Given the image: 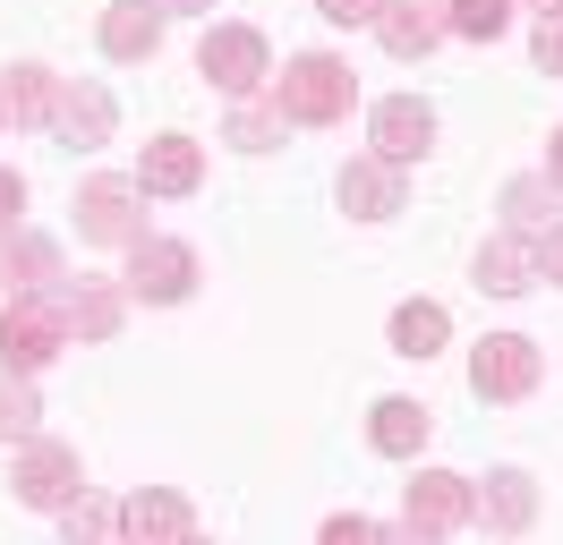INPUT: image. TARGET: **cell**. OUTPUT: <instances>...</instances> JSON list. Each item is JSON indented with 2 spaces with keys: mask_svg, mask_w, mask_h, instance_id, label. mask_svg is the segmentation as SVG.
Listing matches in <instances>:
<instances>
[{
  "mask_svg": "<svg viewBox=\"0 0 563 545\" xmlns=\"http://www.w3.org/2000/svg\"><path fill=\"white\" fill-rule=\"evenodd\" d=\"M376 9L385 0H317V18H333V26H376Z\"/></svg>",
  "mask_w": 563,
  "mask_h": 545,
  "instance_id": "cell-29",
  "label": "cell"
},
{
  "mask_svg": "<svg viewBox=\"0 0 563 545\" xmlns=\"http://www.w3.org/2000/svg\"><path fill=\"white\" fill-rule=\"evenodd\" d=\"M478 511H487V529L521 537L529 520H538V477H529V469H495L487 486H478Z\"/></svg>",
  "mask_w": 563,
  "mask_h": 545,
  "instance_id": "cell-20",
  "label": "cell"
},
{
  "mask_svg": "<svg viewBox=\"0 0 563 545\" xmlns=\"http://www.w3.org/2000/svg\"><path fill=\"white\" fill-rule=\"evenodd\" d=\"M538 272L563 281V222H555V231H538Z\"/></svg>",
  "mask_w": 563,
  "mask_h": 545,
  "instance_id": "cell-31",
  "label": "cell"
},
{
  "mask_svg": "<svg viewBox=\"0 0 563 545\" xmlns=\"http://www.w3.org/2000/svg\"><path fill=\"white\" fill-rule=\"evenodd\" d=\"M197 529V511H188V494H172V486H137L129 503H120V537H154V545H179Z\"/></svg>",
  "mask_w": 563,
  "mask_h": 545,
  "instance_id": "cell-14",
  "label": "cell"
},
{
  "mask_svg": "<svg viewBox=\"0 0 563 545\" xmlns=\"http://www.w3.org/2000/svg\"><path fill=\"white\" fill-rule=\"evenodd\" d=\"M342 213H358V222H393V213H401V163H385V154L351 163V170H342Z\"/></svg>",
  "mask_w": 563,
  "mask_h": 545,
  "instance_id": "cell-17",
  "label": "cell"
},
{
  "mask_svg": "<svg viewBox=\"0 0 563 545\" xmlns=\"http://www.w3.org/2000/svg\"><path fill=\"white\" fill-rule=\"evenodd\" d=\"M529 281H538V238L495 231L487 247H478V290H487V299H521Z\"/></svg>",
  "mask_w": 563,
  "mask_h": 545,
  "instance_id": "cell-15",
  "label": "cell"
},
{
  "mask_svg": "<svg viewBox=\"0 0 563 545\" xmlns=\"http://www.w3.org/2000/svg\"><path fill=\"white\" fill-rule=\"evenodd\" d=\"M444 18H453V34H470V43H495V34L512 26V0H444Z\"/></svg>",
  "mask_w": 563,
  "mask_h": 545,
  "instance_id": "cell-26",
  "label": "cell"
},
{
  "mask_svg": "<svg viewBox=\"0 0 563 545\" xmlns=\"http://www.w3.org/2000/svg\"><path fill=\"white\" fill-rule=\"evenodd\" d=\"M538 9H563V0H538Z\"/></svg>",
  "mask_w": 563,
  "mask_h": 545,
  "instance_id": "cell-34",
  "label": "cell"
},
{
  "mask_svg": "<svg viewBox=\"0 0 563 545\" xmlns=\"http://www.w3.org/2000/svg\"><path fill=\"white\" fill-rule=\"evenodd\" d=\"M529 52H538V68H547V77H563V9H547V18H538V43H529Z\"/></svg>",
  "mask_w": 563,
  "mask_h": 545,
  "instance_id": "cell-28",
  "label": "cell"
},
{
  "mask_svg": "<svg viewBox=\"0 0 563 545\" xmlns=\"http://www.w3.org/2000/svg\"><path fill=\"white\" fill-rule=\"evenodd\" d=\"M9 486H18V503H35V511H69L77 494H86V469H77V452L69 443H26V452H18V477H9Z\"/></svg>",
  "mask_w": 563,
  "mask_h": 545,
  "instance_id": "cell-7",
  "label": "cell"
},
{
  "mask_svg": "<svg viewBox=\"0 0 563 545\" xmlns=\"http://www.w3.org/2000/svg\"><path fill=\"white\" fill-rule=\"evenodd\" d=\"M0 281H9V299H60V290H69V265H60L52 238L0 231Z\"/></svg>",
  "mask_w": 563,
  "mask_h": 545,
  "instance_id": "cell-9",
  "label": "cell"
},
{
  "mask_svg": "<svg viewBox=\"0 0 563 545\" xmlns=\"http://www.w3.org/2000/svg\"><path fill=\"white\" fill-rule=\"evenodd\" d=\"M470 520H478V486H470V477H453V469L410 477V503H401V529H410V537H453Z\"/></svg>",
  "mask_w": 563,
  "mask_h": 545,
  "instance_id": "cell-5",
  "label": "cell"
},
{
  "mask_svg": "<svg viewBox=\"0 0 563 545\" xmlns=\"http://www.w3.org/2000/svg\"><path fill=\"white\" fill-rule=\"evenodd\" d=\"M376 34H385L393 60H427V52L453 34V18H444V0H385V9H376Z\"/></svg>",
  "mask_w": 563,
  "mask_h": 545,
  "instance_id": "cell-11",
  "label": "cell"
},
{
  "mask_svg": "<svg viewBox=\"0 0 563 545\" xmlns=\"http://www.w3.org/2000/svg\"><path fill=\"white\" fill-rule=\"evenodd\" d=\"M60 520H69V537H120V511H111V503H86V494H77Z\"/></svg>",
  "mask_w": 563,
  "mask_h": 545,
  "instance_id": "cell-27",
  "label": "cell"
},
{
  "mask_svg": "<svg viewBox=\"0 0 563 545\" xmlns=\"http://www.w3.org/2000/svg\"><path fill=\"white\" fill-rule=\"evenodd\" d=\"M538 375H547V358H538V341H521V333H487L470 349V392H478V401H529Z\"/></svg>",
  "mask_w": 563,
  "mask_h": 545,
  "instance_id": "cell-4",
  "label": "cell"
},
{
  "mask_svg": "<svg viewBox=\"0 0 563 545\" xmlns=\"http://www.w3.org/2000/svg\"><path fill=\"white\" fill-rule=\"evenodd\" d=\"M60 307H69V333H77V341H111V333H120L129 290H120V281H103V272H77L69 290H60Z\"/></svg>",
  "mask_w": 563,
  "mask_h": 545,
  "instance_id": "cell-16",
  "label": "cell"
},
{
  "mask_svg": "<svg viewBox=\"0 0 563 545\" xmlns=\"http://www.w3.org/2000/svg\"><path fill=\"white\" fill-rule=\"evenodd\" d=\"M163 9H213V0H163Z\"/></svg>",
  "mask_w": 563,
  "mask_h": 545,
  "instance_id": "cell-33",
  "label": "cell"
},
{
  "mask_svg": "<svg viewBox=\"0 0 563 545\" xmlns=\"http://www.w3.org/2000/svg\"><path fill=\"white\" fill-rule=\"evenodd\" d=\"M274 102L290 111V129H333V120H351L358 77H351V60H333V52H299V60L274 77Z\"/></svg>",
  "mask_w": 563,
  "mask_h": 545,
  "instance_id": "cell-1",
  "label": "cell"
},
{
  "mask_svg": "<svg viewBox=\"0 0 563 545\" xmlns=\"http://www.w3.org/2000/svg\"><path fill=\"white\" fill-rule=\"evenodd\" d=\"M197 68H206L222 94H256V86L274 77V60H265V34H256V26H213L206 43H197Z\"/></svg>",
  "mask_w": 563,
  "mask_h": 545,
  "instance_id": "cell-8",
  "label": "cell"
},
{
  "mask_svg": "<svg viewBox=\"0 0 563 545\" xmlns=\"http://www.w3.org/2000/svg\"><path fill=\"white\" fill-rule=\"evenodd\" d=\"M103 52H111V60H154V52H163V9L111 0V9H103Z\"/></svg>",
  "mask_w": 563,
  "mask_h": 545,
  "instance_id": "cell-19",
  "label": "cell"
},
{
  "mask_svg": "<svg viewBox=\"0 0 563 545\" xmlns=\"http://www.w3.org/2000/svg\"><path fill=\"white\" fill-rule=\"evenodd\" d=\"M427 426H435V418H427V401H401V392L367 409V443H376V452H393V460H410V452L427 443Z\"/></svg>",
  "mask_w": 563,
  "mask_h": 545,
  "instance_id": "cell-21",
  "label": "cell"
},
{
  "mask_svg": "<svg viewBox=\"0 0 563 545\" xmlns=\"http://www.w3.org/2000/svg\"><path fill=\"white\" fill-rule=\"evenodd\" d=\"M60 349H69V307L60 299H9V315H0V367L43 375Z\"/></svg>",
  "mask_w": 563,
  "mask_h": 545,
  "instance_id": "cell-3",
  "label": "cell"
},
{
  "mask_svg": "<svg viewBox=\"0 0 563 545\" xmlns=\"http://www.w3.org/2000/svg\"><path fill=\"white\" fill-rule=\"evenodd\" d=\"M282 136H290V111H282V102H247V94H240V111H231L222 145H240V154H274Z\"/></svg>",
  "mask_w": 563,
  "mask_h": 545,
  "instance_id": "cell-23",
  "label": "cell"
},
{
  "mask_svg": "<svg viewBox=\"0 0 563 545\" xmlns=\"http://www.w3.org/2000/svg\"><path fill=\"white\" fill-rule=\"evenodd\" d=\"M52 102H60V77L43 60H18L0 77V111H9V129H52Z\"/></svg>",
  "mask_w": 563,
  "mask_h": 545,
  "instance_id": "cell-18",
  "label": "cell"
},
{
  "mask_svg": "<svg viewBox=\"0 0 563 545\" xmlns=\"http://www.w3.org/2000/svg\"><path fill=\"white\" fill-rule=\"evenodd\" d=\"M35 426H43V401L26 392V375L0 367V443H35Z\"/></svg>",
  "mask_w": 563,
  "mask_h": 545,
  "instance_id": "cell-25",
  "label": "cell"
},
{
  "mask_svg": "<svg viewBox=\"0 0 563 545\" xmlns=\"http://www.w3.org/2000/svg\"><path fill=\"white\" fill-rule=\"evenodd\" d=\"M52 136H60V145H111V94L95 86V77H60Z\"/></svg>",
  "mask_w": 563,
  "mask_h": 545,
  "instance_id": "cell-13",
  "label": "cell"
},
{
  "mask_svg": "<svg viewBox=\"0 0 563 545\" xmlns=\"http://www.w3.org/2000/svg\"><path fill=\"white\" fill-rule=\"evenodd\" d=\"M77 238H95V247H137V238H145L137 170H129V179H120V170H95V179L77 188Z\"/></svg>",
  "mask_w": 563,
  "mask_h": 545,
  "instance_id": "cell-2",
  "label": "cell"
},
{
  "mask_svg": "<svg viewBox=\"0 0 563 545\" xmlns=\"http://www.w3.org/2000/svg\"><path fill=\"white\" fill-rule=\"evenodd\" d=\"M555 179H512V188H504V213H512V231L521 238H538V231H555L563 213H555Z\"/></svg>",
  "mask_w": 563,
  "mask_h": 545,
  "instance_id": "cell-24",
  "label": "cell"
},
{
  "mask_svg": "<svg viewBox=\"0 0 563 545\" xmlns=\"http://www.w3.org/2000/svg\"><path fill=\"white\" fill-rule=\"evenodd\" d=\"M137 188L145 197H197V188H206V145H197V136H154V145H145V163H137Z\"/></svg>",
  "mask_w": 563,
  "mask_h": 545,
  "instance_id": "cell-10",
  "label": "cell"
},
{
  "mask_svg": "<svg viewBox=\"0 0 563 545\" xmlns=\"http://www.w3.org/2000/svg\"><path fill=\"white\" fill-rule=\"evenodd\" d=\"M18 213H26V179L0 170V231H18Z\"/></svg>",
  "mask_w": 563,
  "mask_h": 545,
  "instance_id": "cell-30",
  "label": "cell"
},
{
  "mask_svg": "<svg viewBox=\"0 0 563 545\" xmlns=\"http://www.w3.org/2000/svg\"><path fill=\"white\" fill-rule=\"evenodd\" d=\"M547 179L563 188V129H555V145H547Z\"/></svg>",
  "mask_w": 563,
  "mask_h": 545,
  "instance_id": "cell-32",
  "label": "cell"
},
{
  "mask_svg": "<svg viewBox=\"0 0 563 545\" xmlns=\"http://www.w3.org/2000/svg\"><path fill=\"white\" fill-rule=\"evenodd\" d=\"M197 290V247H179V238H154L145 231L129 247V299H154V307H179Z\"/></svg>",
  "mask_w": 563,
  "mask_h": 545,
  "instance_id": "cell-6",
  "label": "cell"
},
{
  "mask_svg": "<svg viewBox=\"0 0 563 545\" xmlns=\"http://www.w3.org/2000/svg\"><path fill=\"white\" fill-rule=\"evenodd\" d=\"M0 120H9V111H0Z\"/></svg>",
  "mask_w": 563,
  "mask_h": 545,
  "instance_id": "cell-35",
  "label": "cell"
},
{
  "mask_svg": "<svg viewBox=\"0 0 563 545\" xmlns=\"http://www.w3.org/2000/svg\"><path fill=\"white\" fill-rule=\"evenodd\" d=\"M367 136H376V154L385 163H419L427 145H435V111H427L419 94H393V102H376V120H367Z\"/></svg>",
  "mask_w": 563,
  "mask_h": 545,
  "instance_id": "cell-12",
  "label": "cell"
},
{
  "mask_svg": "<svg viewBox=\"0 0 563 545\" xmlns=\"http://www.w3.org/2000/svg\"><path fill=\"white\" fill-rule=\"evenodd\" d=\"M444 333H453V315H444L435 299L393 307V349H401V358H435V349H444Z\"/></svg>",
  "mask_w": 563,
  "mask_h": 545,
  "instance_id": "cell-22",
  "label": "cell"
}]
</instances>
